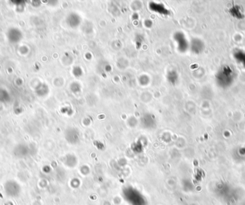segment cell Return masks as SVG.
Returning a JSON list of instances; mask_svg holds the SVG:
<instances>
[{"label": "cell", "instance_id": "6da1fadb", "mask_svg": "<svg viewBox=\"0 0 245 205\" xmlns=\"http://www.w3.org/2000/svg\"><path fill=\"white\" fill-rule=\"evenodd\" d=\"M7 37L9 41L12 43H17L22 38V34L20 30L16 28H12L9 30L7 33Z\"/></svg>", "mask_w": 245, "mask_h": 205}, {"label": "cell", "instance_id": "7a4b0ae2", "mask_svg": "<svg viewBox=\"0 0 245 205\" xmlns=\"http://www.w3.org/2000/svg\"><path fill=\"white\" fill-rule=\"evenodd\" d=\"M6 95H9L6 90H4V89H0V102H6L7 101L9 97H6Z\"/></svg>", "mask_w": 245, "mask_h": 205}]
</instances>
